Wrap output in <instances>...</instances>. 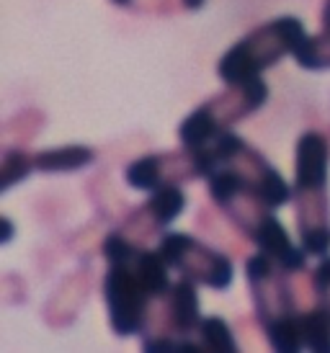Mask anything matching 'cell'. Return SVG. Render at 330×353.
<instances>
[{"mask_svg": "<svg viewBox=\"0 0 330 353\" xmlns=\"http://www.w3.org/2000/svg\"><path fill=\"white\" fill-rule=\"evenodd\" d=\"M310 34L297 16H279L235 41L220 57L217 75L224 85H240L245 80L258 78L263 70L276 65L287 54H297Z\"/></svg>", "mask_w": 330, "mask_h": 353, "instance_id": "cell-1", "label": "cell"}, {"mask_svg": "<svg viewBox=\"0 0 330 353\" xmlns=\"http://www.w3.org/2000/svg\"><path fill=\"white\" fill-rule=\"evenodd\" d=\"M328 170V139L320 132H304L297 139V157H294V201H297L300 232L330 227V204L325 194L330 176Z\"/></svg>", "mask_w": 330, "mask_h": 353, "instance_id": "cell-2", "label": "cell"}, {"mask_svg": "<svg viewBox=\"0 0 330 353\" xmlns=\"http://www.w3.org/2000/svg\"><path fill=\"white\" fill-rule=\"evenodd\" d=\"M157 253L163 255V261L171 268L181 271L191 281L206 284L217 292L233 286V261L206 248L204 243H199L196 237L184 235V232H165L157 243Z\"/></svg>", "mask_w": 330, "mask_h": 353, "instance_id": "cell-3", "label": "cell"}, {"mask_svg": "<svg viewBox=\"0 0 330 353\" xmlns=\"http://www.w3.org/2000/svg\"><path fill=\"white\" fill-rule=\"evenodd\" d=\"M147 299L153 296L139 284L129 263H108L104 276V302L108 325L119 338H129L142 330L147 317Z\"/></svg>", "mask_w": 330, "mask_h": 353, "instance_id": "cell-4", "label": "cell"}, {"mask_svg": "<svg viewBox=\"0 0 330 353\" xmlns=\"http://www.w3.org/2000/svg\"><path fill=\"white\" fill-rule=\"evenodd\" d=\"M248 235H251V240L258 245V250L269 255L282 271H289L291 274V271L304 268V263H307L304 248H297L291 243L287 227L279 222V216L273 214V209H269V212L248 230Z\"/></svg>", "mask_w": 330, "mask_h": 353, "instance_id": "cell-5", "label": "cell"}, {"mask_svg": "<svg viewBox=\"0 0 330 353\" xmlns=\"http://www.w3.org/2000/svg\"><path fill=\"white\" fill-rule=\"evenodd\" d=\"M168 314L171 323L181 335H188L191 330H199L202 323V310H199V294L191 279H181L171 286L168 292Z\"/></svg>", "mask_w": 330, "mask_h": 353, "instance_id": "cell-6", "label": "cell"}, {"mask_svg": "<svg viewBox=\"0 0 330 353\" xmlns=\"http://www.w3.org/2000/svg\"><path fill=\"white\" fill-rule=\"evenodd\" d=\"M129 265H132V271L137 274V279H139V284L145 286V292L153 299L155 296H168V292H171V276H168V268L171 265L163 261V255L153 253V250H139L137 248L135 255H132V261H129Z\"/></svg>", "mask_w": 330, "mask_h": 353, "instance_id": "cell-7", "label": "cell"}, {"mask_svg": "<svg viewBox=\"0 0 330 353\" xmlns=\"http://www.w3.org/2000/svg\"><path fill=\"white\" fill-rule=\"evenodd\" d=\"M93 150L86 145H65V148L41 150L34 155V168L41 173H72L93 163Z\"/></svg>", "mask_w": 330, "mask_h": 353, "instance_id": "cell-8", "label": "cell"}, {"mask_svg": "<svg viewBox=\"0 0 330 353\" xmlns=\"http://www.w3.org/2000/svg\"><path fill=\"white\" fill-rule=\"evenodd\" d=\"M186 209V194L173 183H163L155 188L145 204V214L155 222L157 227H168L178 219V214Z\"/></svg>", "mask_w": 330, "mask_h": 353, "instance_id": "cell-9", "label": "cell"}, {"mask_svg": "<svg viewBox=\"0 0 330 353\" xmlns=\"http://www.w3.org/2000/svg\"><path fill=\"white\" fill-rule=\"evenodd\" d=\"M163 165L165 155H142L132 160L124 170V181L137 191H147L153 194L155 188H160L163 183H168L163 178Z\"/></svg>", "mask_w": 330, "mask_h": 353, "instance_id": "cell-10", "label": "cell"}, {"mask_svg": "<svg viewBox=\"0 0 330 353\" xmlns=\"http://www.w3.org/2000/svg\"><path fill=\"white\" fill-rule=\"evenodd\" d=\"M300 325L304 348L315 353H330V312L322 304L310 312H302Z\"/></svg>", "mask_w": 330, "mask_h": 353, "instance_id": "cell-11", "label": "cell"}, {"mask_svg": "<svg viewBox=\"0 0 330 353\" xmlns=\"http://www.w3.org/2000/svg\"><path fill=\"white\" fill-rule=\"evenodd\" d=\"M263 327H266V335H269V343H271L273 351L297 353L304 348L300 314H287V317H279V320L266 323Z\"/></svg>", "mask_w": 330, "mask_h": 353, "instance_id": "cell-12", "label": "cell"}, {"mask_svg": "<svg viewBox=\"0 0 330 353\" xmlns=\"http://www.w3.org/2000/svg\"><path fill=\"white\" fill-rule=\"evenodd\" d=\"M199 335H202V345L204 351L212 353H235L237 343H235L233 327L224 323L217 314H206L199 323Z\"/></svg>", "mask_w": 330, "mask_h": 353, "instance_id": "cell-13", "label": "cell"}, {"mask_svg": "<svg viewBox=\"0 0 330 353\" xmlns=\"http://www.w3.org/2000/svg\"><path fill=\"white\" fill-rule=\"evenodd\" d=\"M297 65L304 70H330V29H322V34L307 37L297 54Z\"/></svg>", "mask_w": 330, "mask_h": 353, "instance_id": "cell-14", "label": "cell"}, {"mask_svg": "<svg viewBox=\"0 0 330 353\" xmlns=\"http://www.w3.org/2000/svg\"><path fill=\"white\" fill-rule=\"evenodd\" d=\"M34 168V157H26L23 152H8L3 157V168H0V176H3V191H10L19 181L29 176Z\"/></svg>", "mask_w": 330, "mask_h": 353, "instance_id": "cell-15", "label": "cell"}, {"mask_svg": "<svg viewBox=\"0 0 330 353\" xmlns=\"http://www.w3.org/2000/svg\"><path fill=\"white\" fill-rule=\"evenodd\" d=\"M13 232H16L13 222H10L8 216H3V237H0V243H3V245H8L10 240H13Z\"/></svg>", "mask_w": 330, "mask_h": 353, "instance_id": "cell-16", "label": "cell"}, {"mask_svg": "<svg viewBox=\"0 0 330 353\" xmlns=\"http://www.w3.org/2000/svg\"><path fill=\"white\" fill-rule=\"evenodd\" d=\"M322 29H330V0H325L322 6Z\"/></svg>", "mask_w": 330, "mask_h": 353, "instance_id": "cell-17", "label": "cell"}, {"mask_svg": "<svg viewBox=\"0 0 330 353\" xmlns=\"http://www.w3.org/2000/svg\"><path fill=\"white\" fill-rule=\"evenodd\" d=\"M204 3H206V0H184V6L188 10H202V8H204Z\"/></svg>", "mask_w": 330, "mask_h": 353, "instance_id": "cell-18", "label": "cell"}, {"mask_svg": "<svg viewBox=\"0 0 330 353\" xmlns=\"http://www.w3.org/2000/svg\"><path fill=\"white\" fill-rule=\"evenodd\" d=\"M111 3H114V6H119V8H126L132 0H111Z\"/></svg>", "mask_w": 330, "mask_h": 353, "instance_id": "cell-19", "label": "cell"}]
</instances>
